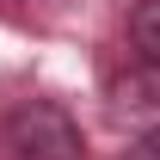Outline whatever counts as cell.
Listing matches in <instances>:
<instances>
[{
  "label": "cell",
  "instance_id": "obj_1",
  "mask_svg": "<svg viewBox=\"0 0 160 160\" xmlns=\"http://www.w3.org/2000/svg\"><path fill=\"white\" fill-rule=\"evenodd\" d=\"M6 142H12L19 160H80L86 154V129L56 99H25L6 117Z\"/></svg>",
  "mask_w": 160,
  "mask_h": 160
},
{
  "label": "cell",
  "instance_id": "obj_2",
  "mask_svg": "<svg viewBox=\"0 0 160 160\" xmlns=\"http://www.w3.org/2000/svg\"><path fill=\"white\" fill-rule=\"evenodd\" d=\"M111 111L117 117H160V62H129L123 74H111Z\"/></svg>",
  "mask_w": 160,
  "mask_h": 160
},
{
  "label": "cell",
  "instance_id": "obj_3",
  "mask_svg": "<svg viewBox=\"0 0 160 160\" xmlns=\"http://www.w3.org/2000/svg\"><path fill=\"white\" fill-rule=\"evenodd\" d=\"M129 43L142 62H160V0H136L129 12Z\"/></svg>",
  "mask_w": 160,
  "mask_h": 160
},
{
  "label": "cell",
  "instance_id": "obj_4",
  "mask_svg": "<svg viewBox=\"0 0 160 160\" xmlns=\"http://www.w3.org/2000/svg\"><path fill=\"white\" fill-rule=\"evenodd\" d=\"M129 160H160V123L136 136V148H129Z\"/></svg>",
  "mask_w": 160,
  "mask_h": 160
}]
</instances>
